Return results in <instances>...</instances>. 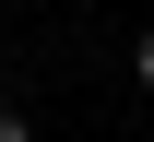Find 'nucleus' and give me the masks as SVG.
<instances>
[{"label":"nucleus","mask_w":154,"mask_h":142,"mask_svg":"<svg viewBox=\"0 0 154 142\" xmlns=\"http://www.w3.org/2000/svg\"><path fill=\"white\" fill-rule=\"evenodd\" d=\"M131 71H142V83H154V24H142V47H131Z\"/></svg>","instance_id":"obj_1"},{"label":"nucleus","mask_w":154,"mask_h":142,"mask_svg":"<svg viewBox=\"0 0 154 142\" xmlns=\"http://www.w3.org/2000/svg\"><path fill=\"white\" fill-rule=\"evenodd\" d=\"M0 142H36V130H24V119H12V107H0Z\"/></svg>","instance_id":"obj_2"}]
</instances>
